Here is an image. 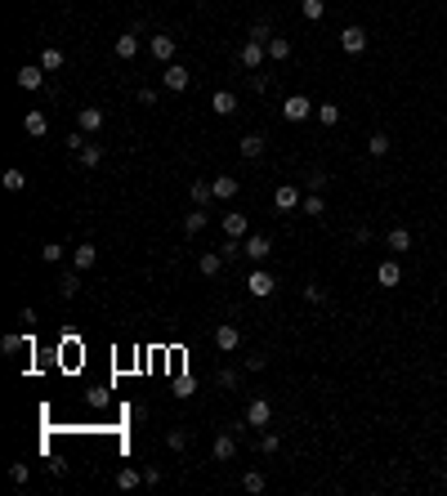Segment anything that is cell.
<instances>
[{
    "label": "cell",
    "mask_w": 447,
    "mask_h": 496,
    "mask_svg": "<svg viewBox=\"0 0 447 496\" xmlns=\"http://www.w3.org/2000/svg\"><path fill=\"white\" fill-rule=\"evenodd\" d=\"M313 112H318V108H313V99H309V94H287V99H282V117H287L291 126L309 121Z\"/></svg>",
    "instance_id": "6da1fadb"
},
{
    "label": "cell",
    "mask_w": 447,
    "mask_h": 496,
    "mask_svg": "<svg viewBox=\"0 0 447 496\" xmlns=\"http://www.w3.org/2000/svg\"><path fill=\"white\" fill-rule=\"evenodd\" d=\"M264 59H269V45H260V41H242V50H237V63H242L246 72H260V68H264Z\"/></svg>",
    "instance_id": "7a4b0ae2"
},
{
    "label": "cell",
    "mask_w": 447,
    "mask_h": 496,
    "mask_svg": "<svg viewBox=\"0 0 447 496\" xmlns=\"http://www.w3.org/2000/svg\"><path fill=\"white\" fill-rule=\"evenodd\" d=\"M188 81H193V72H188L184 63H166V72H161V85H166L170 94H184Z\"/></svg>",
    "instance_id": "3957f363"
},
{
    "label": "cell",
    "mask_w": 447,
    "mask_h": 496,
    "mask_svg": "<svg viewBox=\"0 0 447 496\" xmlns=\"http://www.w3.org/2000/svg\"><path fill=\"white\" fill-rule=\"evenodd\" d=\"M273 421V403L269 398H251V403H246V429H264Z\"/></svg>",
    "instance_id": "277c9868"
},
{
    "label": "cell",
    "mask_w": 447,
    "mask_h": 496,
    "mask_svg": "<svg viewBox=\"0 0 447 496\" xmlns=\"http://www.w3.org/2000/svg\"><path fill=\"white\" fill-rule=\"evenodd\" d=\"M340 50L354 59V54H363L367 50V27H358V23H349L345 32H340Z\"/></svg>",
    "instance_id": "5b68a950"
},
{
    "label": "cell",
    "mask_w": 447,
    "mask_h": 496,
    "mask_svg": "<svg viewBox=\"0 0 447 496\" xmlns=\"http://www.w3.org/2000/svg\"><path fill=\"white\" fill-rule=\"evenodd\" d=\"M246 291H251L255 300H264V295H273V291H278V278H273L269 269H255L251 278H246Z\"/></svg>",
    "instance_id": "8992f818"
},
{
    "label": "cell",
    "mask_w": 447,
    "mask_h": 496,
    "mask_svg": "<svg viewBox=\"0 0 447 496\" xmlns=\"http://www.w3.org/2000/svg\"><path fill=\"white\" fill-rule=\"evenodd\" d=\"M148 50H152V59H157V63H175L179 41H175L170 32H161V36H152V41H148Z\"/></svg>",
    "instance_id": "52a82bcc"
},
{
    "label": "cell",
    "mask_w": 447,
    "mask_h": 496,
    "mask_svg": "<svg viewBox=\"0 0 447 496\" xmlns=\"http://www.w3.org/2000/svg\"><path fill=\"white\" fill-rule=\"evenodd\" d=\"M242 251H246V260L264 264V260H269V255H273V242H269V237H264V233H255V237H246V242H242Z\"/></svg>",
    "instance_id": "ba28073f"
},
{
    "label": "cell",
    "mask_w": 447,
    "mask_h": 496,
    "mask_svg": "<svg viewBox=\"0 0 447 496\" xmlns=\"http://www.w3.org/2000/svg\"><path fill=\"white\" fill-rule=\"evenodd\" d=\"M112 54H117V59H135V54H139V27H130V32H121L117 36V45H112Z\"/></svg>",
    "instance_id": "9c48e42d"
},
{
    "label": "cell",
    "mask_w": 447,
    "mask_h": 496,
    "mask_svg": "<svg viewBox=\"0 0 447 496\" xmlns=\"http://www.w3.org/2000/svg\"><path fill=\"white\" fill-rule=\"evenodd\" d=\"M14 81H18V90H41L45 85V68L41 63H27V68H18Z\"/></svg>",
    "instance_id": "30bf717a"
},
{
    "label": "cell",
    "mask_w": 447,
    "mask_h": 496,
    "mask_svg": "<svg viewBox=\"0 0 447 496\" xmlns=\"http://www.w3.org/2000/svg\"><path fill=\"white\" fill-rule=\"evenodd\" d=\"M215 349H220V354H233V349H242V331H237L233 322H224V327L215 331Z\"/></svg>",
    "instance_id": "8fae6325"
},
{
    "label": "cell",
    "mask_w": 447,
    "mask_h": 496,
    "mask_svg": "<svg viewBox=\"0 0 447 496\" xmlns=\"http://www.w3.org/2000/svg\"><path fill=\"white\" fill-rule=\"evenodd\" d=\"M23 130H27L32 139H45V135H50V117H45L41 108H32V112L23 117Z\"/></svg>",
    "instance_id": "7c38bea8"
},
{
    "label": "cell",
    "mask_w": 447,
    "mask_h": 496,
    "mask_svg": "<svg viewBox=\"0 0 447 496\" xmlns=\"http://www.w3.org/2000/svg\"><path fill=\"white\" fill-rule=\"evenodd\" d=\"M76 130L99 135V130H103V108H81V112H76Z\"/></svg>",
    "instance_id": "4fadbf2b"
},
{
    "label": "cell",
    "mask_w": 447,
    "mask_h": 496,
    "mask_svg": "<svg viewBox=\"0 0 447 496\" xmlns=\"http://www.w3.org/2000/svg\"><path fill=\"white\" fill-rule=\"evenodd\" d=\"M72 264H76V273L94 269V264H99V246H94V242H81V246L72 251Z\"/></svg>",
    "instance_id": "5bb4252c"
},
{
    "label": "cell",
    "mask_w": 447,
    "mask_h": 496,
    "mask_svg": "<svg viewBox=\"0 0 447 496\" xmlns=\"http://www.w3.org/2000/svg\"><path fill=\"white\" fill-rule=\"evenodd\" d=\"M300 202H304V197H300V188H296V184H282L278 193H273V206H278V211H296Z\"/></svg>",
    "instance_id": "9a60e30c"
},
{
    "label": "cell",
    "mask_w": 447,
    "mask_h": 496,
    "mask_svg": "<svg viewBox=\"0 0 447 496\" xmlns=\"http://www.w3.org/2000/svg\"><path fill=\"white\" fill-rule=\"evenodd\" d=\"M211 188H215V202H233L242 184H237L233 175H215V179H211Z\"/></svg>",
    "instance_id": "2e32d148"
},
{
    "label": "cell",
    "mask_w": 447,
    "mask_h": 496,
    "mask_svg": "<svg viewBox=\"0 0 447 496\" xmlns=\"http://www.w3.org/2000/svg\"><path fill=\"white\" fill-rule=\"evenodd\" d=\"M211 112H215V117H233V112H237V94L233 90H215Z\"/></svg>",
    "instance_id": "e0dca14e"
},
{
    "label": "cell",
    "mask_w": 447,
    "mask_h": 496,
    "mask_svg": "<svg viewBox=\"0 0 447 496\" xmlns=\"http://www.w3.org/2000/svg\"><path fill=\"white\" fill-rule=\"evenodd\" d=\"M246 228H251V219H246L242 211H228V215H224V237H237V242H242Z\"/></svg>",
    "instance_id": "ac0fdd59"
},
{
    "label": "cell",
    "mask_w": 447,
    "mask_h": 496,
    "mask_svg": "<svg viewBox=\"0 0 447 496\" xmlns=\"http://www.w3.org/2000/svg\"><path fill=\"white\" fill-rule=\"evenodd\" d=\"M376 282H380V286H398V282H403L398 260H380V264H376Z\"/></svg>",
    "instance_id": "d6986e66"
},
{
    "label": "cell",
    "mask_w": 447,
    "mask_h": 496,
    "mask_svg": "<svg viewBox=\"0 0 447 496\" xmlns=\"http://www.w3.org/2000/svg\"><path fill=\"white\" fill-rule=\"evenodd\" d=\"M224 264H228V260H224L220 251H206L202 260H197V269H202V278H220V273H224Z\"/></svg>",
    "instance_id": "ffe728a7"
},
{
    "label": "cell",
    "mask_w": 447,
    "mask_h": 496,
    "mask_svg": "<svg viewBox=\"0 0 447 496\" xmlns=\"http://www.w3.org/2000/svg\"><path fill=\"white\" fill-rule=\"evenodd\" d=\"M188 197H193V206H211V202H215V188H211V179H193Z\"/></svg>",
    "instance_id": "44dd1931"
},
{
    "label": "cell",
    "mask_w": 447,
    "mask_h": 496,
    "mask_svg": "<svg viewBox=\"0 0 447 496\" xmlns=\"http://www.w3.org/2000/svg\"><path fill=\"white\" fill-rule=\"evenodd\" d=\"M211 456H215V461H233V456H237V438L233 434H220V438H215V447H211Z\"/></svg>",
    "instance_id": "7402d4cb"
},
{
    "label": "cell",
    "mask_w": 447,
    "mask_h": 496,
    "mask_svg": "<svg viewBox=\"0 0 447 496\" xmlns=\"http://www.w3.org/2000/svg\"><path fill=\"white\" fill-rule=\"evenodd\" d=\"M385 246L394 255H403V251H412V233H407V228H389V237H385Z\"/></svg>",
    "instance_id": "603a6c76"
},
{
    "label": "cell",
    "mask_w": 447,
    "mask_h": 496,
    "mask_svg": "<svg viewBox=\"0 0 447 496\" xmlns=\"http://www.w3.org/2000/svg\"><path fill=\"white\" fill-rule=\"evenodd\" d=\"M139 483H144V474H139L135 465H126V470H117V488H121V492H135Z\"/></svg>",
    "instance_id": "cb8c5ba5"
},
{
    "label": "cell",
    "mask_w": 447,
    "mask_h": 496,
    "mask_svg": "<svg viewBox=\"0 0 447 496\" xmlns=\"http://www.w3.org/2000/svg\"><path fill=\"white\" fill-rule=\"evenodd\" d=\"M202 228H206V206H197V211H188V215H184V233H188V237H197Z\"/></svg>",
    "instance_id": "d4e9b609"
},
{
    "label": "cell",
    "mask_w": 447,
    "mask_h": 496,
    "mask_svg": "<svg viewBox=\"0 0 447 496\" xmlns=\"http://www.w3.org/2000/svg\"><path fill=\"white\" fill-rule=\"evenodd\" d=\"M269 59L273 63H287L291 59V41H287V36H273V41H269Z\"/></svg>",
    "instance_id": "484cf974"
},
{
    "label": "cell",
    "mask_w": 447,
    "mask_h": 496,
    "mask_svg": "<svg viewBox=\"0 0 447 496\" xmlns=\"http://www.w3.org/2000/svg\"><path fill=\"white\" fill-rule=\"evenodd\" d=\"M273 36H278V32H273V23H264V18H260V23H251V32H246V41H260V45H269Z\"/></svg>",
    "instance_id": "4316f807"
},
{
    "label": "cell",
    "mask_w": 447,
    "mask_h": 496,
    "mask_svg": "<svg viewBox=\"0 0 447 496\" xmlns=\"http://www.w3.org/2000/svg\"><path fill=\"white\" fill-rule=\"evenodd\" d=\"M76 157H81V166H85V170H94V166L103 161V148H99V143H85V148L76 152Z\"/></svg>",
    "instance_id": "83f0119b"
},
{
    "label": "cell",
    "mask_w": 447,
    "mask_h": 496,
    "mask_svg": "<svg viewBox=\"0 0 447 496\" xmlns=\"http://www.w3.org/2000/svg\"><path fill=\"white\" fill-rule=\"evenodd\" d=\"M0 184H5L9 193H23V188H27V175H23V170H18V166H9V170H5V179H0Z\"/></svg>",
    "instance_id": "f1b7e54d"
},
{
    "label": "cell",
    "mask_w": 447,
    "mask_h": 496,
    "mask_svg": "<svg viewBox=\"0 0 447 496\" xmlns=\"http://www.w3.org/2000/svg\"><path fill=\"white\" fill-rule=\"evenodd\" d=\"M41 68H45V72H59V68H63V50H59V45L41 50Z\"/></svg>",
    "instance_id": "f546056e"
},
{
    "label": "cell",
    "mask_w": 447,
    "mask_h": 496,
    "mask_svg": "<svg viewBox=\"0 0 447 496\" xmlns=\"http://www.w3.org/2000/svg\"><path fill=\"white\" fill-rule=\"evenodd\" d=\"M300 211H304V215H313V219L327 215V202H322V193H309V197L300 202Z\"/></svg>",
    "instance_id": "4dcf8cb0"
},
{
    "label": "cell",
    "mask_w": 447,
    "mask_h": 496,
    "mask_svg": "<svg viewBox=\"0 0 447 496\" xmlns=\"http://www.w3.org/2000/svg\"><path fill=\"white\" fill-rule=\"evenodd\" d=\"M242 157H251V161L264 157V135H246L242 139Z\"/></svg>",
    "instance_id": "1f68e13d"
},
{
    "label": "cell",
    "mask_w": 447,
    "mask_h": 496,
    "mask_svg": "<svg viewBox=\"0 0 447 496\" xmlns=\"http://www.w3.org/2000/svg\"><path fill=\"white\" fill-rule=\"evenodd\" d=\"M27 345H32V340H27V336H18V331H9V336L0 340V349H5V354H23Z\"/></svg>",
    "instance_id": "d6a6232c"
},
{
    "label": "cell",
    "mask_w": 447,
    "mask_h": 496,
    "mask_svg": "<svg viewBox=\"0 0 447 496\" xmlns=\"http://www.w3.org/2000/svg\"><path fill=\"white\" fill-rule=\"evenodd\" d=\"M242 488L251 492V496H260V492H264V474H260V470H246V474H242Z\"/></svg>",
    "instance_id": "836d02e7"
},
{
    "label": "cell",
    "mask_w": 447,
    "mask_h": 496,
    "mask_svg": "<svg viewBox=\"0 0 447 496\" xmlns=\"http://www.w3.org/2000/svg\"><path fill=\"white\" fill-rule=\"evenodd\" d=\"M385 152H389V135H380V130H376V135L367 139V157H385Z\"/></svg>",
    "instance_id": "e575fe53"
},
{
    "label": "cell",
    "mask_w": 447,
    "mask_h": 496,
    "mask_svg": "<svg viewBox=\"0 0 447 496\" xmlns=\"http://www.w3.org/2000/svg\"><path fill=\"white\" fill-rule=\"evenodd\" d=\"M300 14L309 18V23H318V18L327 14V5H322V0H300Z\"/></svg>",
    "instance_id": "d590c367"
},
{
    "label": "cell",
    "mask_w": 447,
    "mask_h": 496,
    "mask_svg": "<svg viewBox=\"0 0 447 496\" xmlns=\"http://www.w3.org/2000/svg\"><path fill=\"white\" fill-rule=\"evenodd\" d=\"M318 121L322 126H340V108L336 103H318Z\"/></svg>",
    "instance_id": "8d00e7d4"
},
{
    "label": "cell",
    "mask_w": 447,
    "mask_h": 496,
    "mask_svg": "<svg viewBox=\"0 0 447 496\" xmlns=\"http://www.w3.org/2000/svg\"><path fill=\"white\" fill-rule=\"evenodd\" d=\"M166 447H170V452H188V434H184V429H170V434H166Z\"/></svg>",
    "instance_id": "74e56055"
},
{
    "label": "cell",
    "mask_w": 447,
    "mask_h": 496,
    "mask_svg": "<svg viewBox=\"0 0 447 496\" xmlns=\"http://www.w3.org/2000/svg\"><path fill=\"white\" fill-rule=\"evenodd\" d=\"M63 255H68V251H63L59 242H45V246H41V260H45V264H59Z\"/></svg>",
    "instance_id": "f35d334b"
},
{
    "label": "cell",
    "mask_w": 447,
    "mask_h": 496,
    "mask_svg": "<svg viewBox=\"0 0 447 496\" xmlns=\"http://www.w3.org/2000/svg\"><path fill=\"white\" fill-rule=\"evenodd\" d=\"M76 291H81V278H76V273H68V278L59 282V295H63V300H72Z\"/></svg>",
    "instance_id": "ab89813d"
},
{
    "label": "cell",
    "mask_w": 447,
    "mask_h": 496,
    "mask_svg": "<svg viewBox=\"0 0 447 496\" xmlns=\"http://www.w3.org/2000/svg\"><path fill=\"white\" fill-rule=\"evenodd\" d=\"M220 255H224V260H242L246 251H242V242H237V237H228V242L220 246Z\"/></svg>",
    "instance_id": "60d3db41"
},
{
    "label": "cell",
    "mask_w": 447,
    "mask_h": 496,
    "mask_svg": "<svg viewBox=\"0 0 447 496\" xmlns=\"http://www.w3.org/2000/svg\"><path fill=\"white\" fill-rule=\"evenodd\" d=\"M237 380H242V376H237L233 367H224L220 376H215V385H220V389H237Z\"/></svg>",
    "instance_id": "b9f144b4"
},
{
    "label": "cell",
    "mask_w": 447,
    "mask_h": 496,
    "mask_svg": "<svg viewBox=\"0 0 447 496\" xmlns=\"http://www.w3.org/2000/svg\"><path fill=\"white\" fill-rule=\"evenodd\" d=\"M322 300H327V291H322V286H304V304H322Z\"/></svg>",
    "instance_id": "7bdbcfd3"
},
{
    "label": "cell",
    "mask_w": 447,
    "mask_h": 496,
    "mask_svg": "<svg viewBox=\"0 0 447 496\" xmlns=\"http://www.w3.org/2000/svg\"><path fill=\"white\" fill-rule=\"evenodd\" d=\"M278 447H282V438H278V434H260V452H269V456H273Z\"/></svg>",
    "instance_id": "ee69618b"
},
{
    "label": "cell",
    "mask_w": 447,
    "mask_h": 496,
    "mask_svg": "<svg viewBox=\"0 0 447 496\" xmlns=\"http://www.w3.org/2000/svg\"><path fill=\"white\" fill-rule=\"evenodd\" d=\"M9 479H14L18 488H27V465H9Z\"/></svg>",
    "instance_id": "f6af8a7d"
},
{
    "label": "cell",
    "mask_w": 447,
    "mask_h": 496,
    "mask_svg": "<svg viewBox=\"0 0 447 496\" xmlns=\"http://www.w3.org/2000/svg\"><path fill=\"white\" fill-rule=\"evenodd\" d=\"M193 389H197V385H193V380H188V376H184V380H175V398H188V394H193Z\"/></svg>",
    "instance_id": "bcb514c9"
},
{
    "label": "cell",
    "mask_w": 447,
    "mask_h": 496,
    "mask_svg": "<svg viewBox=\"0 0 447 496\" xmlns=\"http://www.w3.org/2000/svg\"><path fill=\"white\" fill-rule=\"evenodd\" d=\"M264 367H269V358H264V354H251V358H246V371H264Z\"/></svg>",
    "instance_id": "7dc6e473"
},
{
    "label": "cell",
    "mask_w": 447,
    "mask_h": 496,
    "mask_svg": "<svg viewBox=\"0 0 447 496\" xmlns=\"http://www.w3.org/2000/svg\"><path fill=\"white\" fill-rule=\"evenodd\" d=\"M68 148H72V152L85 148V130H72V135H68Z\"/></svg>",
    "instance_id": "c3c4849f"
},
{
    "label": "cell",
    "mask_w": 447,
    "mask_h": 496,
    "mask_svg": "<svg viewBox=\"0 0 447 496\" xmlns=\"http://www.w3.org/2000/svg\"><path fill=\"white\" fill-rule=\"evenodd\" d=\"M18 322H23V327L32 331V327H36V309H18Z\"/></svg>",
    "instance_id": "681fc988"
},
{
    "label": "cell",
    "mask_w": 447,
    "mask_h": 496,
    "mask_svg": "<svg viewBox=\"0 0 447 496\" xmlns=\"http://www.w3.org/2000/svg\"><path fill=\"white\" fill-rule=\"evenodd\" d=\"M139 103H144V108H152V103H157V90H148V85H144V90H139Z\"/></svg>",
    "instance_id": "f907efd6"
},
{
    "label": "cell",
    "mask_w": 447,
    "mask_h": 496,
    "mask_svg": "<svg viewBox=\"0 0 447 496\" xmlns=\"http://www.w3.org/2000/svg\"><path fill=\"white\" fill-rule=\"evenodd\" d=\"M443 483H447V474H443Z\"/></svg>",
    "instance_id": "816d5d0a"
}]
</instances>
